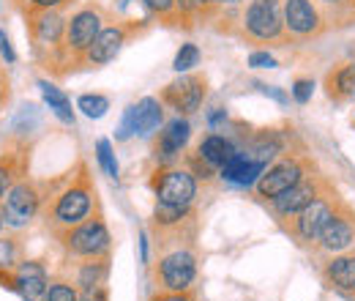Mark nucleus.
I'll use <instances>...</instances> for the list:
<instances>
[{"label": "nucleus", "mask_w": 355, "mask_h": 301, "mask_svg": "<svg viewBox=\"0 0 355 301\" xmlns=\"http://www.w3.org/2000/svg\"><path fill=\"white\" fill-rule=\"evenodd\" d=\"M39 206H42V192L39 186L31 181V178H19L3 197L0 203V211L6 225L11 227H25L31 225V219L39 214Z\"/></svg>", "instance_id": "1"}, {"label": "nucleus", "mask_w": 355, "mask_h": 301, "mask_svg": "<svg viewBox=\"0 0 355 301\" xmlns=\"http://www.w3.org/2000/svg\"><path fill=\"white\" fill-rule=\"evenodd\" d=\"M90 206H93V192L85 181L80 184H71L69 189H63L49 211V225L55 230H69L80 222H85V216L90 214Z\"/></svg>", "instance_id": "2"}, {"label": "nucleus", "mask_w": 355, "mask_h": 301, "mask_svg": "<svg viewBox=\"0 0 355 301\" xmlns=\"http://www.w3.org/2000/svg\"><path fill=\"white\" fill-rule=\"evenodd\" d=\"M60 241L71 255H83V258H98L110 250V233L101 219H85V222L63 230Z\"/></svg>", "instance_id": "3"}, {"label": "nucleus", "mask_w": 355, "mask_h": 301, "mask_svg": "<svg viewBox=\"0 0 355 301\" xmlns=\"http://www.w3.org/2000/svg\"><path fill=\"white\" fill-rule=\"evenodd\" d=\"M98 33H101V8L98 6H85L66 22L63 49L74 58H85V52L90 49V44Z\"/></svg>", "instance_id": "4"}, {"label": "nucleus", "mask_w": 355, "mask_h": 301, "mask_svg": "<svg viewBox=\"0 0 355 301\" xmlns=\"http://www.w3.org/2000/svg\"><path fill=\"white\" fill-rule=\"evenodd\" d=\"M246 31L254 39H276L282 31V3L279 0H252L243 17Z\"/></svg>", "instance_id": "5"}, {"label": "nucleus", "mask_w": 355, "mask_h": 301, "mask_svg": "<svg viewBox=\"0 0 355 301\" xmlns=\"http://www.w3.org/2000/svg\"><path fill=\"white\" fill-rule=\"evenodd\" d=\"M194 192H197V184L186 170H167L156 181V197L164 206L189 209L194 200Z\"/></svg>", "instance_id": "6"}, {"label": "nucleus", "mask_w": 355, "mask_h": 301, "mask_svg": "<svg viewBox=\"0 0 355 301\" xmlns=\"http://www.w3.org/2000/svg\"><path fill=\"white\" fill-rule=\"evenodd\" d=\"M162 96H164V101L170 107H175L178 113H197L202 99H205V80L194 77V74L180 77L178 83H170L164 88Z\"/></svg>", "instance_id": "7"}, {"label": "nucleus", "mask_w": 355, "mask_h": 301, "mask_svg": "<svg viewBox=\"0 0 355 301\" xmlns=\"http://www.w3.org/2000/svg\"><path fill=\"white\" fill-rule=\"evenodd\" d=\"M28 36L33 39V47H63L66 36V19L60 17V11H42L28 17Z\"/></svg>", "instance_id": "8"}, {"label": "nucleus", "mask_w": 355, "mask_h": 301, "mask_svg": "<svg viewBox=\"0 0 355 301\" xmlns=\"http://www.w3.org/2000/svg\"><path fill=\"white\" fill-rule=\"evenodd\" d=\"M159 274H162L164 288L186 291L194 282V277H197V263H194V258L189 252H173V255H167V258L162 260Z\"/></svg>", "instance_id": "9"}, {"label": "nucleus", "mask_w": 355, "mask_h": 301, "mask_svg": "<svg viewBox=\"0 0 355 301\" xmlns=\"http://www.w3.org/2000/svg\"><path fill=\"white\" fill-rule=\"evenodd\" d=\"M126 39H129V33H126L123 25L101 28V33L93 39L90 49L85 52V60H88L90 66H104V63H110V60L121 52V47L126 44Z\"/></svg>", "instance_id": "10"}, {"label": "nucleus", "mask_w": 355, "mask_h": 301, "mask_svg": "<svg viewBox=\"0 0 355 301\" xmlns=\"http://www.w3.org/2000/svg\"><path fill=\"white\" fill-rule=\"evenodd\" d=\"M301 181V168L295 162H282L276 168H270L268 172H263L257 178V192L263 197H279L282 192H287L290 186H295Z\"/></svg>", "instance_id": "11"}, {"label": "nucleus", "mask_w": 355, "mask_h": 301, "mask_svg": "<svg viewBox=\"0 0 355 301\" xmlns=\"http://www.w3.org/2000/svg\"><path fill=\"white\" fill-rule=\"evenodd\" d=\"M284 25L301 36H306L311 31H317L320 25V14L314 8L311 0H284Z\"/></svg>", "instance_id": "12"}, {"label": "nucleus", "mask_w": 355, "mask_h": 301, "mask_svg": "<svg viewBox=\"0 0 355 301\" xmlns=\"http://www.w3.org/2000/svg\"><path fill=\"white\" fill-rule=\"evenodd\" d=\"M263 172H266V165L257 162V159H252L249 154H235L222 168L224 178L230 184H238V186H252Z\"/></svg>", "instance_id": "13"}, {"label": "nucleus", "mask_w": 355, "mask_h": 301, "mask_svg": "<svg viewBox=\"0 0 355 301\" xmlns=\"http://www.w3.org/2000/svg\"><path fill=\"white\" fill-rule=\"evenodd\" d=\"M331 209H328V203H322V200H311L309 206H304L301 209V216H298V233L304 236V238H317V236H322V230H325V225L331 222Z\"/></svg>", "instance_id": "14"}, {"label": "nucleus", "mask_w": 355, "mask_h": 301, "mask_svg": "<svg viewBox=\"0 0 355 301\" xmlns=\"http://www.w3.org/2000/svg\"><path fill=\"white\" fill-rule=\"evenodd\" d=\"M189 134H191L189 121H183V118L170 121V124H167V129L162 131L159 143H156V154H162L164 159H170V156L180 154V148L189 143Z\"/></svg>", "instance_id": "15"}, {"label": "nucleus", "mask_w": 355, "mask_h": 301, "mask_svg": "<svg viewBox=\"0 0 355 301\" xmlns=\"http://www.w3.org/2000/svg\"><path fill=\"white\" fill-rule=\"evenodd\" d=\"M311 200H314V189H311L309 184H295V186H290L287 192H282L279 197H273V206H276V211L279 214H298L304 206H309Z\"/></svg>", "instance_id": "16"}, {"label": "nucleus", "mask_w": 355, "mask_h": 301, "mask_svg": "<svg viewBox=\"0 0 355 301\" xmlns=\"http://www.w3.org/2000/svg\"><path fill=\"white\" fill-rule=\"evenodd\" d=\"M200 156H202L208 165H214V168H224V165L235 156V148H232L230 140H224L219 134H211V137H205V140L200 143Z\"/></svg>", "instance_id": "17"}, {"label": "nucleus", "mask_w": 355, "mask_h": 301, "mask_svg": "<svg viewBox=\"0 0 355 301\" xmlns=\"http://www.w3.org/2000/svg\"><path fill=\"white\" fill-rule=\"evenodd\" d=\"M353 227H350V222H345V219H339V216H331V222L325 225V230H322V247L325 250H345V247H350L353 244Z\"/></svg>", "instance_id": "18"}, {"label": "nucleus", "mask_w": 355, "mask_h": 301, "mask_svg": "<svg viewBox=\"0 0 355 301\" xmlns=\"http://www.w3.org/2000/svg\"><path fill=\"white\" fill-rule=\"evenodd\" d=\"M162 118H164V110L156 99H142L137 104V134H150L153 129L162 127Z\"/></svg>", "instance_id": "19"}, {"label": "nucleus", "mask_w": 355, "mask_h": 301, "mask_svg": "<svg viewBox=\"0 0 355 301\" xmlns=\"http://www.w3.org/2000/svg\"><path fill=\"white\" fill-rule=\"evenodd\" d=\"M39 88H42V93H44V101L49 104V110H52L63 124H71V127H74V110H71V101H69L58 88L52 86V83H46V80H42Z\"/></svg>", "instance_id": "20"}, {"label": "nucleus", "mask_w": 355, "mask_h": 301, "mask_svg": "<svg viewBox=\"0 0 355 301\" xmlns=\"http://www.w3.org/2000/svg\"><path fill=\"white\" fill-rule=\"evenodd\" d=\"M22 175V162L17 154H0V203L6 197V192L19 181Z\"/></svg>", "instance_id": "21"}, {"label": "nucleus", "mask_w": 355, "mask_h": 301, "mask_svg": "<svg viewBox=\"0 0 355 301\" xmlns=\"http://www.w3.org/2000/svg\"><path fill=\"white\" fill-rule=\"evenodd\" d=\"M107 271H110V266H107V260H90L85 263L83 268H80V277H77V282H80V288L83 291H93V288H101L104 285V279H107Z\"/></svg>", "instance_id": "22"}, {"label": "nucleus", "mask_w": 355, "mask_h": 301, "mask_svg": "<svg viewBox=\"0 0 355 301\" xmlns=\"http://www.w3.org/2000/svg\"><path fill=\"white\" fill-rule=\"evenodd\" d=\"M328 277L339 288H355V258H339L328 268Z\"/></svg>", "instance_id": "23"}, {"label": "nucleus", "mask_w": 355, "mask_h": 301, "mask_svg": "<svg viewBox=\"0 0 355 301\" xmlns=\"http://www.w3.org/2000/svg\"><path fill=\"white\" fill-rule=\"evenodd\" d=\"M69 3H74V0H14V6L22 11L25 19L33 14H42V11H60Z\"/></svg>", "instance_id": "24"}, {"label": "nucleus", "mask_w": 355, "mask_h": 301, "mask_svg": "<svg viewBox=\"0 0 355 301\" xmlns=\"http://www.w3.org/2000/svg\"><path fill=\"white\" fill-rule=\"evenodd\" d=\"M77 107L88 115V118H101L107 110H110V99L107 96H98V93H83Z\"/></svg>", "instance_id": "25"}, {"label": "nucleus", "mask_w": 355, "mask_h": 301, "mask_svg": "<svg viewBox=\"0 0 355 301\" xmlns=\"http://www.w3.org/2000/svg\"><path fill=\"white\" fill-rule=\"evenodd\" d=\"M197 63H200V49H197V44H180L175 60H173V69H175V72H189V69H194Z\"/></svg>", "instance_id": "26"}, {"label": "nucleus", "mask_w": 355, "mask_h": 301, "mask_svg": "<svg viewBox=\"0 0 355 301\" xmlns=\"http://www.w3.org/2000/svg\"><path fill=\"white\" fill-rule=\"evenodd\" d=\"M96 156H98L101 170L107 172L110 178H118V162H115V154H112L110 140H98V143H96Z\"/></svg>", "instance_id": "27"}, {"label": "nucleus", "mask_w": 355, "mask_h": 301, "mask_svg": "<svg viewBox=\"0 0 355 301\" xmlns=\"http://www.w3.org/2000/svg\"><path fill=\"white\" fill-rule=\"evenodd\" d=\"M19 263V247L14 238H0V271H11Z\"/></svg>", "instance_id": "28"}, {"label": "nucleus", "mask_w": 355, "mask_h": 301, "mask_svg": "<svg viewBox=\"0 0 355 301\" xmlns=\"http://www.w3.org/2000/svg\"><path fill=\"white\" fill-rule=\"evenodd\" d=\"M44 301H80V296H77V291H74L71 285H66V282H55V285L46 288Z\"/></svg>", "instance_id": "29"}, {"label": "nucleus", "mask_w": 355, "mask_h": 301, "mask_svg": "<svg viewBox=\"0 0 355 301\" xmlns=\"http://www.w3.org/2000/svg\"><path fill=\"white\" fill-rule=\"evenodd\" d=\"M336 88L342 90V96H355V66H345L336 74Z\"/></svg>", "instance_id": "30"}, {"label": "nucleus", "mask_w": 355, "mask_h": 301, "mask_svg": "<svg viewBox=\"0 0 355 301\" xmlns=\"http://www.w3.org/2000/svg\"><path fill=\"white\" fill-rule=\"evenodd\" d=\"M132 134H137V104H132L123 115V124L118 129V140H129Z\"/></svg>", "instance_id": "31"}, {"label": "nucleus", "mask_w": 355, "mask_h": 301, "mask_svg": "<svg viewBox=\"0 0 355 301\" xmlns=\"http://www.w3.org/2000/svg\"><path fill=\"white\" fill-rule=\"evenodd\" d=\"M153 14H159V17H170L173 11H178L175 8V0H142Z\"/></svg>", "instance_id": "32"}, {"label": "nucleus", "mask_w": 355, "mask_h": 301, "mask_svg": "<svg viewBox=\"0 0 355 301\" xmlns=\"http://www.w3.org/2000/svg\"><path fill=\"white\" fill-rule=\"evenodd\" d=\"M311 90H314V86H311L309 80H298V83L293 86V96H295V101L306 104V101L311 99Z\"/></svg>", "instance_id": "33"}, {"label": "nucleus", "mask_w": 355, "mask_h": 301, "mask_svg": "<svg viewBox=\"0 0 355 301\" xmlns=\"http://www.w3.org/2000/svg\"><path fill=\"white\" fill-rule=\"evenodd\" d=\"M249 66H252V69H273L276 60H273L268 52H252V55H249Z\"/></svg>", "instance_id": "34"}, {"label": "nucleus", "mask_w": 355, "mask_h": 301, "mask_svg": "<svg viewBox=\"0 0 355 301\" xmlns=\"http://www.w3.org/2000/svg\"><path fill=\"white\" fill-rule=\"evenodd\" d=\"M175 8L180 17H191L194 11H200V0H175Z\"/></svg>", "instance_id": "35"}, {"label": "nucleus", "mask_w": 355, "mask_h": 301, "mask_svg": "<svg viewBox=\"0 0 355 301\" xmlns=\"http://www.w3.org/2000/svg\"><path fill=\"white\" fill-rule=\"evenodd\" d=\"M8 99H11V88H8V77H6V72L0 69V110L8 104Z\"/></svg>", "instance_id": "36"}, {"label": "nucleus", "mask_w": 355, "mask_h": 301, "mask_svg": "<svg viewBox=\"0 0 355 301\" xmlns=\"http://www.w3.org/2000/svg\"><path fill=\"white\" fill-rule=\"evenodd\" d=\"M0 55L8 60V63H14L17 60V55H14V49H11V44H8V39H6V33L0 31Z\"/></svg>", "instance_id": "37"}, {"label": "nucleus", "mask_w": 355, "mask_h": 301, "mask_svg": "<svg viewBox=\"0 0 355 301\" xmlns=\"http://www.w3.org/2000/svg\"><path fill=\"white\" fill-rule=\"evenodd\" d=\"M80 301H107V291L104 288H93V291H83Z\"/></svg>", "instance_id": "38"}, {"label": "nucleus", "mask_w": 355, "mask_h": 301, "mask_svg": "<svg viewBox=\"0 0 355 301\" xmlns=\"http://www.w3.org/2000/svg\"><path fill=\"white\" fill-rule=\"evenodd\" d=\"M260 88H263V93H268L270 99H276V101H282V104L287 101V96H284L282 90H276V88H268V86H260Z\"/></svg>", "instance_id": "39"}, {"label": "nucleus", "mask_w": 355, "mask_h": 301, "mask_svg": "<svg viewBox=\"0 0 355 301\" xmlns=\"http://www.w3.org/2000/svg\"><path fill=\"white\" fill-rule=\"evenodd\" d=\"M159 301H191L189 296H183V291H173L170 296H164V299H159Z\"/></svg>", "instance_id": "40"}, {"label": "nucleus", "mask_w": 355, "mask_h": 301, "mask_svg": "<svg viewBox=\"0 0 355 301\" xmlns=\"http://www.w3.org/2000/svg\"><path fill=\"white\" fill-rule=\"evenodd\" d=\"M214 3H219V0H200V8H208V6H214Z\"/></svg>", "instance_id": "41"}, {"label": "nucleus", "mask_w": 355, "mask_h": 301, "mask_svg": "<svg viewBox=\"0 0 355 301\" xmlns=\"http://www.w3.org/2000/svg\"><path fill=\"white\" fill-rule=\"evenodd\" d=\"M222 6H238V3H243V0H219Z\"/></svg>", "instance_id": "42"}, {"label": "nucleus", "mask_w": 355, "mask_h": 301, "mask_svg": "<svg viewBox=\"0 0 355 301\" xmlns=\"http://www.w3.org/2000/svg\"><path fill=\"white\" fill-rule=\"evenodd\" d=\"M3 225H6V219H3V211H0V230H3Z\"/></svg>", "instance_id": "43"}, {"label": "nucleus", "mask_w": 355, "mask_h": 301, "mask_svg": "<svg viewBox=\"0 0 355 301\" xmlns=\"http://www.w3.org/2000/svg\"><path fill=\"white\" fill-rule=\"evenodd\" d=\"M325 3H345V0H325Z\"/></svg>", "instance_id": "44"}]
</instances>
